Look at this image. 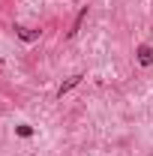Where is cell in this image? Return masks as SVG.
<instances>
[{
  "label": "cell",
  "instance_id": "cell-3",
  "mask_svg": "<svg viewBox=\"0 0 153 156\" xmlns=\"http://www.w3.org/2000/svg\"><path fill=\"white\" fill-rule=\"evenodd\" d=\"M78 81H81V75H72V78H69V81H66V84H63V87H60V96H63V93H69V90L75 87Z\"/></svg>",
  "mask_w": 153,
  "mask_h": 156
},
{
  "label": "cell",
  "instance_id": "cell-2",
  "mask_svg": "<svg viewBox=\"0 0 153 156\" xmlns=\"http://www.w3.org/2000/svg\"><path fill=\"white\" fill-rule=\"evenodd\" d=\"M18 30L21 39H27V42H33V39H39V30H27V27H15Z\"/></svg>",
  "mask_w": 153,
  "mask_h": 156
},
{
  "label": "cell",
  "instance_id": "cell-1",
  "mask_svg": "<svg viewBox=\"0 0 153 156\" xmlns=\"http://www.w3.org/2000/svg\"><path fill=\"white\" fill-rule=\"evenodd\" d=\"M138 60H141L144 66L153 63V48H150V45H138Z\"/></svg>",
  "mask_w": 153,
  "mask_h": 156
}]
</instances>
